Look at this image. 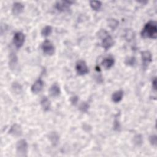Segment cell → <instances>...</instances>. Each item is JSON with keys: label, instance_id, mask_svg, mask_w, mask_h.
I'll list each match as a JSON object with an SVG mask.
<instances>
[{"label": "cell", "instance_id": "cell-1", "mask_svg": "<svg viewBox=\"0 0 157 157\" xmlns=\"http://www.w3.org/2000/svg\"><path fill=\"white\" fill-rule=\"evenodd\" d=\"M141 37L144 39H156L157 38V24L155 21H150L147 23L141 33Z\"/></svg>", "mask_w": 157, "mask_h": 157}, {"label": "cell", "instance_id": "cell-2", "mask_svg": "<svg viewBox=\"0 0 157 157\" xmlns=\"http://www.w3.org/2000/svg\"><path fill=\"white\" fill-rule=\"evenodd\" d=\"M28 146L25 139L18 141L16 144V151L18 156H27L28 153Z\"/></svg>", "mask_w": 157, "mask_h": 157}, {"label": "cell", "instance_id": "cell-3", "mask_svg": "<svg viewBox=\"0 0 157 157\" xmlns=\"http://www.w3.org/2000/svg\"><path fill=\"white\" fill-rule=\"evenodd\" d=\"M76 70L79 76H84L89 72L86 62L82 60L77 61L76 66Z\"/></svg>", "mask_w": 157, "mask_h": 157}, {"label": "cell", "instance_id": "cell-4", "mask_svg": "<svg viewBox=\"0 0 157 157\" xmlns=\"http://www.w3.org/2000/svg\"><path fill=\"white\" fill-rule=\"evenodd\" d=\"M42 49L44 54L49 56L53 55L55 52V48L53 44L49 40H46L42 43Z\"/></svg>", "mask_w": 157, "mask_h": 157}, {"label": "cell", "instance_id": "cell-5", "mask_svg": "<svg viewBox=\"0 0 157 157\" xmlns=\"http://www.w3.org/2000/svg\"><path fill=\"white\" fill-rule=\"evenodd\" d=\"M25 35L21 32H17L13 38V42L17 49L21 48L25 42Z\"/></svg>", "mask_w": 157, "mask_h": 157}, {"label": "cell", "instance_id": "cell-6", "mask_svg": "<svg viewBox=\"0 0 157 157\" xmlns=\"http://www.w3.org/2000/svg\"><path fill=\"white\" fill-rule=\"evenodd\" d=\"M141 57L142 60L143 68L144 70L147 69L149 64L152 61V54L147 51H143L141 52Z\"/></svg>", "mask_w": 157, "mask_h": 157}, {"label": "cell", "instance_id": "cell-7", "mask_svg": "<svg viewBox=\"0 0 157 157\" xmlns=\"http://www.w3.org/2000/svg\"><path fill=\"white\" fill-rule=\"evenodd\" d=\"M114 43L115 42L114 39L110 35L106 34L103 38L102 42H101V46L105 50H109L110 48H111L114 46Z\"/></svg>", "mask_w": 157, "mask_h": 157}, {"label": "cell", "instance_id": "cell-8", "mask_svg": "<svg viewBox=\"0 0 157 157\" xmlns=\"http://www.w3.org/2000/svg\"><path fill=\"white\" fill-rule=\"evenodd\" d=\"M73 3L71 2H58L55 5L56 9L60 12H66L70 9L71 5Z\"/></svg>", "mask_w": 157, "mask_h": 157}, {"label": "cell", "instance_id": "cell-9", "mask_svg": "<svg viewBox=\"0 0 157 157\" xmlns=\"http://www.w3.org/2000/svg\"><path fill=\"white\" fill-rule=\"evenodd\" d=\"M9 134L12 136L15 137H19L21 136L22 134V129L20 125L18 124H14L10 128Z\"/></svg>", "mask_w": 157, "mask_h": 157}, {"label": "cell", "instance_id": "cell-10", "mask_svg": "<svg viewBox=\"0 0 157 157\" xmlns=\"http://www.w3.org/2000/svg\"><path fill=\"white\" fill-rule=\"evenodd\" d=\"M43 87H44V82L41 79L39 78L32 85L31 88V92L34 94H38V93L41 92V90L43 88Z\"/></svg>", "mask_w": 157, "mask_h": 157}, {"label": "cell", "instance_id": "cell-11", "mask_svg": "<svg viewBox=\"0 0 157 157\" xmlns=\"http://www.w3.org/2000/svg\"><path fill=\"white\" fill-rule=\"evenodd\" d=\"M60 93H61V90H60V86L57 83H54L49 88V94L53 98L58 97L60 95Z\"/></svg>", "mask_w": 157, "mask_h": 157}, {"label": "cell", "instance_id": "cell-12", "mask_svg": "<svg viewBox=\"0 0 157 157\" xmlns=\"http://www.w3.org/2000/svg\"><path fill=\"white\" fill-rule=\"evenodd\" d=\"M24 5L19 2L14 3L12 6V12L15 15H18L23 12L24 10Z\"/></svg>", "mask_w": 157, "mask_h": 157}, {"label": "cell", "instance_id": "cell-13", "mask_svg": "<svg viewBox=\"0 0 157 157\" xmlns=\"http://www.w3.org/2000/svg\"><path fill=\"white\" fill-rule=\"evenodd\" d=\"M114 63H115V60L113 58L107 57V58H105L103 59L101 64L105 69L108 70V69L111 68L113 66V65L114 64Z\"/></svg>", "mask_w": 157, "mask_h": 157}, {"label": "cell", "instance_id": "cell-14", "mask_svg": "<svg viewBox=\"0 0 157 157\" xmlns=\"http://www.w3.org/2000/svg\"><path fill=\"white\" fill-rule=\"evenodd\" d=\"M123 92L122 90H118L114 92L112 95V100L113 102L117 103H119L123 98Z\"/></svg>", "mask_w": 157, "mask_h": 157}, {"label": "cell", "instance_id": "cell-15", "mask_svg": "<svg viewBox=\"0 0 157 157\" xmlns=\"http://www.w3.org/2000/svg\"><path fill=\"white\" fill-rule=\"evenodd\" d=\"M18 63V58L15 54L11 53L10 55L9 59V67L11 70H14L16 68V66Z\"/></svg>", "mask_w": 157, "mask_h": 157}, {"label": "cell", "instance_id": "cell-16", "mask_svg": "<svg viewBox=\"0 0 157 157\" xmlns=\"http://www.w3.org/2000/svg\"><path fill=\"white\" fill-rule=\"evenodd\" d=\"M41 105L44 111H48L51 108V101L47 97H43L41 101Z\"/></svg>", "mask_w": 157, "mask_h": 157}, {"label": "cell", "instance_id": "cell-17", "mask_svg": "<svg viewBox=\"0 0 157 157\" xmlns=\"http://www.w3.org/2000/svg\"><path fill=\"white\" fill-rule=\"evenodd\" d=\"M49 139L54 146H57L59 142V136L56 132H52L49 134Z\"/></svg>", "mask_w": 157, "mask_h": 157}, {"label": "cell", "instance_id": "cell-18", "mask_svg": "<svg viewBox=\"0 0 157 157\" xmlns=\"http://www.w3.org/2000/svg\"><path fill=\"white\" fill-rule=\"evenodd\" d=\"M52 33V28L51 26L45 27L41 31V34L43 37H48Z\"/></svg>", "mask_w": 157, "mask_h": 157}, {"label": "cell", "instance_id": "cell-19", "mask_svg": "<svg viewBox=\"0 0 157 157\" xmlns=\"http://www.w3.org/2000/svg\"><path fill=\"white\" fill-rule=\"evenodd\" d=\"M90 5L92 9L94 11H98L100 9L102 3L100 1H91L90 2Z\"/></svg>", "mask_w": 157, "mask_h": 157}, {"label": "cell", "instance_id": "cell-20", "mask_svg": "<svg viewBox=\"0 0 157 157\" xmlns=\"http://www.w3.org/2000/svg\"><path fill=\"white\" fill-rule=\"evenodd\" d=\"M108 25L112 30H114L119 26V21L116 19L110 18L108 20Z\"/></svg>", "mask_w": 157, "mask_h": 157}, {"label": "cell", "instance_id": "cell-21", "mask_svg": "<svg viewBox=\"0 0 157 157\" xmlns=\"http://www.w3.org/2000/svg\"><path fill=\"white\" fill-rule=\"evenodd\" d=\"M134 36V34L133 33V31L131 30H128L126 33H125V39L129 41H131L132 39H133V37Z\"/></svg>", "mask_w": 157, "mask_h": 157}, {"label": "cell", "instance_id": "cell-22", "mask_svg": "<svg viewBox=\"0 0 157 157\" xmlns=\"http://www.w3.org/2000/svg\"><path fill=\"white\" fill-rule=\"evenodd\" d=\"M136 62V59L134 57H128L125 60V64L128 65V66H133L135 64Z\"/></svg>", "mask_w": 157, "mask_h": 157}, {"label": "cell", "instance_id": "cell-23", "mask_svg": "<svg viewBox=\"0 0 157 157\" xmlns=\"http://www.w3.org/2000/svg\"><path fill=\"white\" fill-rule=\"evenodd\" d=\"M88 108H89V105L85 102L82 103L79 106V109L80 111L82 112V113H86V112L88 110Z\"/></svg>", "mask_w": 157, "mask_h": 157}, {"label": "cell", "instance_id": "cell-24", "mask_svg": "<svg viewBox=\"0 0 157 157\" xmlns=\"http://www.w3.org/2000/svg\"><path fill=\"white\" fill-rule=\"evenodd\" d=\"M134 142L135 144H136L137 145L139 144H141L143 142V139L142 138L141 135H137L136 136H134Z\"/></svg>", "mask_w": 157, "mask_h": 157}, {"label": "cell", "instance_id": "cell-25", "mask_svg": "<svg viewBox=\"0 0 157 157\" xmlns=\"http://www.w3.org/2000/svg\"><path fill=\"white\" fill-rule=\"evenodd\" d=\"M149 141L150 142V144L152 146H155L156 145V142H157V139H156V135H152L150 136L149 137Z\"/></svg>", "mask_w": 157, "mask_h": 157}, {"label": "cell", "instance_id": "cell-26", "mask_svg": "<svg viewBox=\"0 0 157 157\" xmlns=\"http://www.w3.org/2000/svg\"><path fill=\"white\" fill-rule=\"evenodd\" d=\"M71 103H72V104L75 105L76 104V103H77L78 101V97L77 96H73L71 98Z\"/></svg>", "mask_w": 157, "mask_h": 157}, {"label": "cell", "instance_id": "cell-27", "mask_svg": "<svg viewBox=\"0 0 157 157\" xmlns=\"http://www.w3.org/2000/svg\"><path fill=\"white\" fill-rule=\"evenodd\" d=\"M152 87L155 91H156V78H154L153 80H152Z\"/></svg>", "mask_w": 157, "mask_h": 157}]
</instances>
